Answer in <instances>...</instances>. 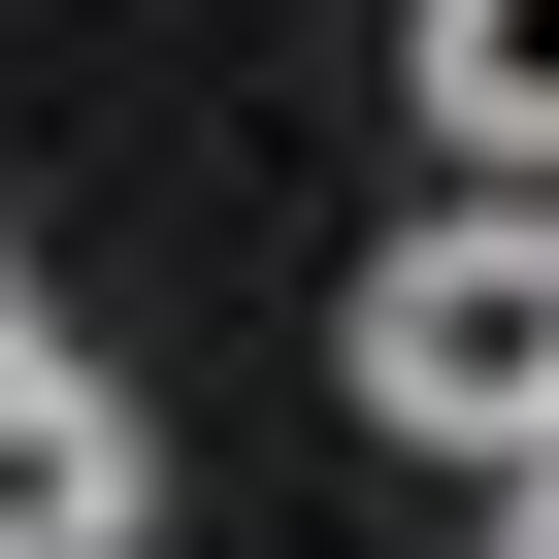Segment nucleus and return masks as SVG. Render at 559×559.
<instances>
[{
	"instance_id": "f257e3e1",
	"label": "nucleus",
	"mask_w": 559,
	"mask_h": 559,
	"mask_svg": "<svg viewBox=\"0 0 559 559\" xmlns=\"http://www.w3.org/2000/svg\"><path fill=\"white\" fill-rule=\"evenodd\" d=\"M330 395L395 461H559V198H428L362 297H330Z\"/></svg>"
},
{
	"instance_id": "f03ea898",
	"label": "nucleus",
	"mask_w": 559,
	"mask_h": 559,
	"mask_svg": "<svg viewBox=\"0 0 559 559\" xmlns=\"http://www.w3.org/2000/svg\"><path fill=\"white\" fill-rule=\"evenodd\" d=\"M132 526H165V428L99 362H34V395H0V559H132Z\"/></svg>"
},
{
	"instance_id": "7ed1b4c3",
	"label": "nucleus",
	"mask_w": 559,
	"mask_h": 559,
	"mask_svg": "<svg viewBox=\"0 0 559 559\" xmlns=\"http://www.w3.org/2000/svg\"><path fill=\"white\" fill-rule=\"evenodd\" d=\"M395 67H428V132L493 198H559V0H395Z\"/></svg>"
},
{
	"instance_id": "20e7f679",
	"label": "nucleus",
	"mask_w": 559,
	"mask_h": 559,
	"mask_svg": "<svg viewBox=\"0 0 559 559\" xmlns=\"http://www.w3.org/2000/svg\"><path fill=\"white\" fill-rule=\"evenodd\" d=\"M34 362H67V330H34V263H0V395H34Z\"/></svg>"
},
{
	"instance_id": "39448f33",
	"label": "nucleus",
	"mask_w": 559,
	"mask_h": 559,
	"mask_svg": "<svg viewBox=\"0 0 559 559\" xmlns=\"http://www.w3.org/2000/svg\"><path fill=\"white\" fill-rule=\"evenodd\" d=\"M493 493H526V559H559V461H493Z\"/></svg>"
}]
</instances>
